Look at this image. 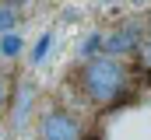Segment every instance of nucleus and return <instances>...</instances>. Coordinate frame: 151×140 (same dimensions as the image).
I'll return each mask as SVG.
<instances>
[{
	"label": "nucleus",
	"instance_id": "1",
	"mask_svg": "<svg viewBox=\"0 0 151 140\" xmlns=\"http://www.w3.org/2000/svg\"><path fill=\"white\" fill-rule=\"evenodd\" d=\"M81 84H84V95L91 102H99V105L116 102L119 91H123V67L113 56H95L81 74Z\"/></svg>",
	"mask_w": 151,
	"mask_h": 140
},
{
	"label": "nucleus",
	"instance_id": "9",
	"mask_svg": "<svg viewBox=\"0 0 151 140\" xmlns=\"http://www.w3.org/2000/svg\"><path fill=\"white\" fill-rule=\"evenodd\" d=\"M7 102V88H4V81H0V105Z\"/></svg>",
	"mask_w": 151,
	"mask_h": 140
},
{
	"label": "nucleus",
	"instance_id": "3",
	"mask_svg": "<svg viewBox=\"0 0 151 140\" xmlns=\"http://www.w3.org/2000/svg\"><path fill=\"white\" fill-rule=\"evenodd\" d=\"M137 35H141V32H137V25H130L127 32H116V35H109L102 49H109L113 56H119V53H130V49L137 46Z\"/></svg>",
	"mask_w": 151,
	"mask_h": 140
},
{
	"label": "nucleus",
	"instance_id": "11",
	"mask_svg": "<svg viewBox=\"0 0 151 140\" xmlns=\"http://www.w3.org/2000/svg\"><path fill=\"white\" fill-rule=\"evenodd\" d=\"M148 63H151V46H148Z\"/></svg>",
	"mask_w": 151,
	"mask_h": 140
},
{
	"label": "nucleus",
	"instance_id": "5",
	"mask_svg": "<svg viewBox=\"0 0 151 140\" xmlns=\"http://www.w3.org/2000/svg\"><path fill=\"white\" fill-rule=\"evenodd\" d=\"M49 46H53V32H42V35H39V42L32 46V63H42V60H46Z\"/></svg>",
	"mask_w": 151,
	"mask_h": 140
},
{
	"label": "nucleus",
	"instance_id": "7",
	"mask_svg": "<svg viewBox=\"0 0 151 140\" xmlns=\"http://www.w3.org/2000/svg\"><path fill=\"white\" fill-rule=\"evenodd\" d=\"M102 46H106V35H88V39H84V46H81V53H84V56H91V53H99V49H102Z\"/></svg>",
	"mask_w": 151,
	"mask_h": 140
},
{
	"label": "nucleus",
	"instance_id": "10",
	"mask_svg": "<svg viewBox=\"0 0 151 140\" xmlns=\"http://www.w3.org/2000/svg\"><path fill=\"white\" fill-rule=\"evenodd\" d=\"M7 4H11V7H18V4H28V0H7Z\"/></svg>",
	"mask_w": 151,
	"mask_h": 140
},
{
	"label": "nucleus",
	"instance_id": "8",
	"mask_svg": "<svg viewBox=\"0 0 151 140\" xmlns=\"http://www.w3.org/2000/svg\"><path fill=\"white\" fill-rule=\"evenodd\" d=\"M28 105H32V88H21V98H18V123L25 119V112H28Z\"/></svg>",
	"mask_w": 151,
	"mask_h": 140
},
{
	"label": "nucleus",
	"instance_id": "2",
	"mask_svg": "<svg viewBox=\"0 0 151 140\" xmlns=\"http://www.w3.org/2000/svg\"><path fill=\"white\" fill-rule=\"evenodd\" d=\"M39 133H42V140H84L77 116L67 109H49L39 119Z\"/></svg>",
	"mask_w": 151,
	"mask_h": 140
},
{
	"label": "nucleus",
	"instance_id": "12",
	"mask_svg": "<svg viewBox=\"0 0 151 140\" xmlns=\"http://www.w3.org/2000/svg\"><path fill=\"white\" fill-rule=\"evenodd\" d=\"M88 140H99V137H88Z\"/></svg>",
	"mask_w": 151,
	"mask_h": 140
},
{
	"label": "nucleus",
	"instance_id": "4",
	"mask_svg": "<svg viewBox=\"0 0 151 140\" xmlns=\"http://www.w3.org/2000/svg\"><path fill=\"white\" fill-rule=\"evenodd\" d=\"M21 46H25V42H21L18 32H11V28L0 32V56H4V60H14V56L21 53Z\"/></svg>",
	"mask_w": 151,
	"mask_h": 140
},
{
	"label": "nucleus",
	"instance_id": "6",
	"mask_svg": "<svg viewBox=\"0 0 151 140\" xmlns=\"http://www.w3.org/2000/svg\"><path fill=\"white\" fill-rule=\"evenodd\" d=\"M14 18H18V11H14L7 0H0V32H7V28L14 25Z\"/></svg>",
	"mask_w": 151,
	"mask_h": 140
}]
</instances>
